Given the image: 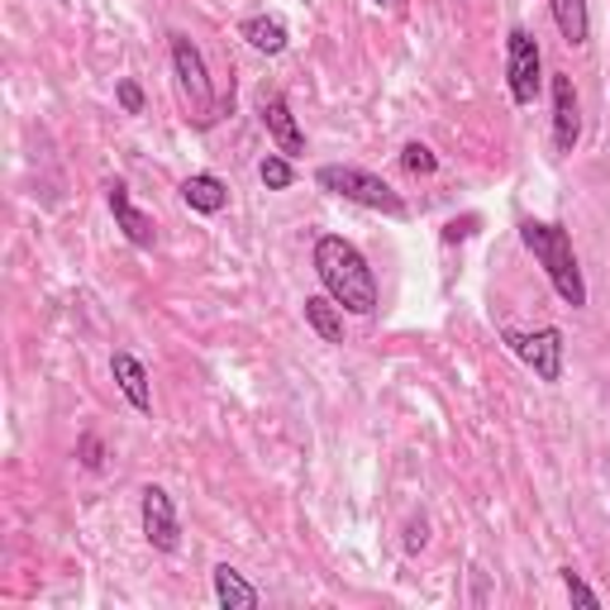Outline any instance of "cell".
<instances>
[{
  "label": "cell",
  "mask_w": 610,
  "mask_h": 610,
  "mask_svg": "<svg viewBox=\"0 0 610 610\" xmlns=\"http://www.w3.org/2000/svg\"><path fill=\"white\" fill-rule=\"evenodd\" d=\"M315 272L325 282V292L339 301V311L348 315H372L377 311V277L353 243L339 235H325L315 243Z\"/></svg>",
  "instance_id": "cell-1"
},
{
  "label": "cell",
  "mask_w": 610,
  "mask_h": 610,
  "mask_svg": "<svg viewBox=\"0 0 610 610\" xmlns=\"http://www.w3.org/2000/svg\"><path fill=\"white\" fill-rule=\"evenodd\" d=\"M520 239H525V249L544 263L548 282H554V292L563 301H568V305H587V282H582V268H577L568 229L544 225V220H525V225H520Z\"/></svg>",
  "instance_id": "cell-2"
},
{
  "label": "cell",
  "mask_w": 610,
  "mask_h": 610,
  "mask_svg": "<svg viewBox=\"0 0 610 610\" xmlns=\"http://www.w3.org/2000/svg\"><path fill=\"white\" fill-rule=\"evenodd\" d=\"M172 72H177V91L186 100V120H196L200 129L220 120V100H215L206 57H200V48L186 34H172Z\"/></svg>",
  "instance_id": "cell-3"
},
{
  "label": "cell",
  "mask_w": 610,
  "mask_h": 610,
  "mask_svg": "<svg viewBox=\"0 0 610 610\" xmlns=\"http://www.w3.org/2000/svg\"><path fill=\"white\" fill-rule=\"evenodd\" d=\"M315 182H319V192L344 196V200H353V206H368V210H382V215H391V220H401V215H405V200L391 192L382 177H372V172H362V167L329 163V167L315 172Z\"/></svg>",
  "instance_id": "cell-4"
},
{
  "label": "cell",
  "mask_w": 610,
  "mask_h": 610,
  "mask_svg": "<svg viewBox=\"0 0 610 610\" xmlns=\"http://www.w3.org/2000/svg\"><path fill=\"white\" fill-rule=\"evenodd\" d=\"M505 77H511L515 106H534L540 100L544 72H540V43H534L530 29H511V39H505Z\"/></svg>",
  "instance_id": "cell-5"
},
{
  "label": "cell",
  "mask_w": 610,
  "mask_h": 610,
  "mask_svg": "<svg viewBox=\"0 0 610 610\" xmlns=\"http://www.w3.org/2000/svg\"><path fill=\"white\" fill-rule=\"evenodd\" d=\"M139 520H143V540H149L157 554H177L182 548V525H177V505L163 487H143L139 501Z\"/></svg>",
  "instance_id": "cell-6"
},
{
  "label": "cell",
  "mask_w": 610,
  "mask_h": 610,
  "mask_svg": "<svg viewBox=\"0 0 610 610\" xmlns=\"http://www.w3.org/2000/svg\"><path fill=\"white\" fill-rule=\"evenodd\" d=\"M505 344L515 348L525 368H534L540 382H558V377H563V334L554 325L534 329V334H505Z\"/></svg>",
  "instance_id": "cell-7"
},
{
  "label": "cell",
  "mask_w": 610,
  "mask_h": 610,
  "mask_svg": "<svg viewBox=\"0 0 610 610\" xmlns=\"http://www.w3.org/2000/svg\"><path fill=\"white\" fill-rule=\"evenodd\" d=\"M258 115H263V124H268V134L277 139V149L286 157H301L305 153V134H301V124H296V115L292 106L282 100V91H258Z\"/></svg>",
  "instance_id": "cell-8"
},
{
  "label": "cell",
  "mask_w": 610,
  "mask_h": 610,
  "mask_svg": "<svg viewBox=\"0 0 610 610\" xmlns=\"http://www.w3.org/2000/svg\"><path fill=\"white\" fill-rule=\"evenodd\" d=\"M106 200H110L115 225L124 229V239L134 243V249H153V243H157V225H153V215H143L134 200H129V186L124 182H110L106 186Z\"/></svg>",
  "instance_id": "cell-9"
},
{
  "label": "cell",
  "mask_w": 610,
  "mask_h": 610,
  "mask_svg": "<svg viewBox=\"0 0 610 610\" xmlns=\"http://www.w3.org/2000/svg\"><path fill=\"white\" fill-rule=\"evenodd\" d=\"M577 134H582V106H577L573 77H554V149L573 153Z\"/></svg>",
  "instance_id": "cell-10"
},
{
  "label": "cell",
  "mask_w": 610,
  "mask_h": 610,
  "mask_svg": "<svg viewBox=\"0 0 610 610\" xmlns=\"http://www.w3.org/2000/svg\"><path fill=\"white\" fill-rule=\"evenodd\" d=\"M110 372H115V382H120L124 391V401L134 405L139 415H149L153 411V386H149V368L134 358V353H115L110 358Z\"/></svg>",
  "instance_id": "cell-11"
},
{
  "label": "cell",
  "mask_w": 610,
  "mask_h": 610,
  "mask_svg": "<svg viewBox=\"0 0 610 610\" xmlns=\"http://www.w3.org/2000/svg\"><path fill=\"white\" fill-rule=\"evenodd\" d=\"M182 200L192 210H200V215H220L229 206V192H225L220 177H210V172H196V177L182 182Z\"/></svg>",
  "instance_id": "cell-12"
},
{
  "label": "cell",
  "mask_w": 610,
  "mask_h": 610,
  "mask_svg": "<svg viewBox=\"0 0 610 610\" xmlns=\"http://www.w3.org/2000/svg\"><path fill=\"white\" fill-rule=\"evenodd\" d=\"M305 325L325 344H344V311L334 296H305Z\"/></svg>",
  "instance_id": "cell-13"
},
{
  "label": "cell",
  "mask_w": 610,
  "mask_h": 610,
  "mask_svg": "<svg viewBox=\"0 0 610 610\" xmlns=\"http://www.w3.org/2000/svg\"><path fill=\"white\" fill-rule=\"evenodd\" d=\"M215 601H220L225 610H258V587H249L243 573L220 563V568H215Z\"/></svg>",
  "instance_id": "cell-14"
},
{
  "label": "cell",
  "mask_w": 610,
  "mask_h": 610,
  "mask_svg": "<svg viewBox=\"0 0 610 610\" xmlns=\"http://www.w3.org/2000/svg\"><path fill=\"white\" fill-rule=\"evenodd\" d=\"M239 34L249 39V48L268 53V57H277L286 48V24L277 20V14H253V20L239 24Z\"/></svg>",
  "instance_id": "cell-15"
},
{
  "label": "cell",
  "mask_w": 610,
  "mask_h": 610,
  "mask_svg": "<svg viewBox=\"0 0 610 610\" xmlns=\"http://www.w3.org/2000/svg\"><path fill=\"white\" fill-rule=\"evenodd\" d=\"M548 10H554V24L558 34L573 43V48H582L591 24H587V0H548Z\"/></svg>",
  "instance_id": "cell-16"
},
{
  "label": "cell",
  "mask_w": 610,
  "mask_h": 610,
  "mask_svg": "<svg viewBox=\"0 0 610 610\" xmlns=\"http://www.w3.org/2000/svg\"><path fill=\"white\" fill-rule=\"evenodd\" d=\"M258 177H263L268 192H286V186L296 182V167H292V157H286V153H268L263 163H258Z\"/></svg>",
  "instance_id": "cell-17"
},
{
  "label": "cell",
  "mask_w": 610,
  "mask_h": 610,
  "mask_svg": "<svg viewBox=\"0 0 610 610\" xmlns=\"http://www.w3.org/2000/svg\"><path fill=\"white\" fill-rule=\"evenodd\" d=\"M401 163H405V172H415V177H429V172L439 167V157H434V153L425 149V143H405Z\"/></svg>",
  "instance_id": "cell-18"
},
{
  "label": "cell",
  "mask_w": 610,
  "mask_h": 610,
  "mask_svg": "<svg viewBox=\"0 0 610 610\" xmlns=\"http://www.w3.org/2000/svg\"><path fill=\"white\" fill-rule=\"evenodd\" d=\"M563 587H568V597H573L577 606H601V597H597V591H591L573 568H563Z\"/></svg>",
  "instance_id": "cell-19"
},
{
  "label": "cell",
  "mask_w": 610,
  "mask_h": 610,
  "mask_svg": "<svg viewBox=\"0 0 610 610\" xmlns=\"http://www.w3.org/2000/svg\"><path fill=\"white\" fill-rule=\"evenodd\" d=\"M115 96H120V106H124L129 115H139V110H143V91H139V81H120V91H115Z\"/></svg>",
  "instance_id": "cell-20"
},
{
  "label": "cell",
  "mask_w": 610,
  "mask_h": 610,
  "mask_svg": "<svg viewBox=\"0 0 610 610\" xmlns=\"http://www.w3.org/2000/svg\"><path fill=\"white\" fill-rule=\"evenodd\" d=\"M81 462H86V468H100V439H96V434H81Z\"/></svg>",
  "instance_id": "cell-21"
},
{
  "label": "cell",
  "mask_w": 610,
  "mask_h": 610,
  "mask_svg": "<svg viewBox=\"0 0 610 610\" xmlns=\"http://www.w3.org/2000/svg\"><path fill=\"white\" fill-rule=\"evenodd\" d=\"M429 544V534H425V520H411V530H405V548L411 554H420V548Z\"/></svg>",
  "instance_id": "cell-22"
},
{
  "label": "cell",
  "mask_w": 610,
  "mask_h": 610,
  "mask_svg": "<svg viewBox=\"0 0 610 610\" xmlns=\"http://www.w3.org/2000/svg\"><path fill=\"white\" fill-rule=\"evenodd\" d=\"M377 6H382V0H377Z\"/></svg>",
  "instance_id": "cell-23"
}]
</instances>
